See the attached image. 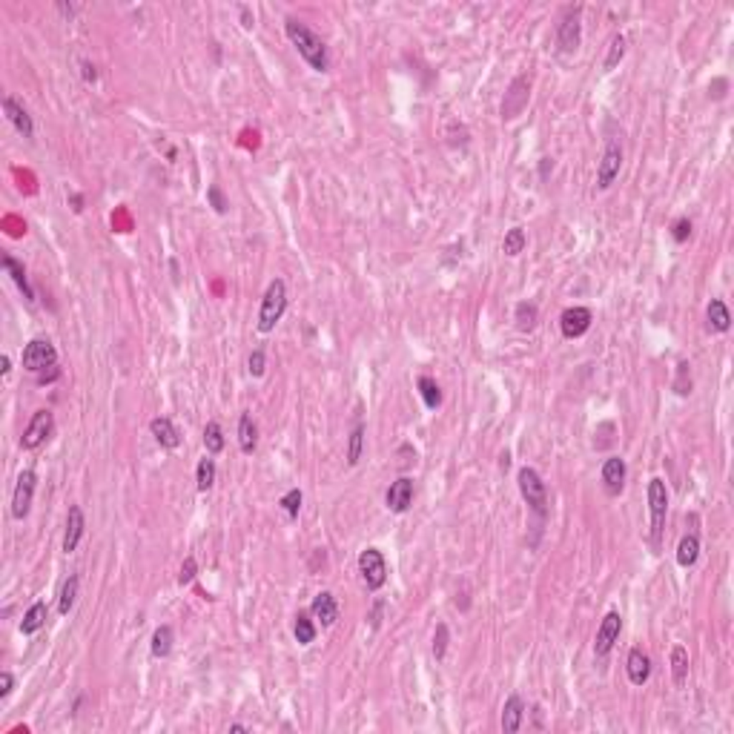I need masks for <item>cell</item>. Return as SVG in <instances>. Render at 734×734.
Masks as SVG:
<instances>
[{"label":"cell","mask_w":734,"mask_h":734,"mask_svg":"<svg viewBox=\"0 0 734 734\" xmlns=\"http://www.w3.org/2000/svg\"><path fill=\"white\" fill-rule=\"evenodd\" d=\"M623 58H625V35H620V32H617V35H611V41H608V52H605L603 69H605V72L617 69Z\"/></svg>","instance_id":"d6a6232c"},{"label":"cell","mask_w":734,"mask_h":734,"mask_svg":"<svg viewBox=\"0 0 734 734\" xmlns=\"http://www.w3.org/2000/svg\"><path fill=\"white\" fill-rule=\"evenodd\" d=\"M648 513H651V545L660 548V539L665 531V513H668V488L660 476L648 482Z\"/></svg>","instance_id":"277c9868"},{"label":"cell","mask_w":734,"mask_h":734,"mask_svg":"<svg viewBox=\"0 0 734 734\" xmlns=\"http://www.w3.org/2000/svg\"><path fill=\"white\" fill-rule=\"evenodd\" d=\"M674 393H677V396H688V393H691V364H688V361H680V364H677Z\"/></svg>","instance_id":"74e56055"},{"label":"cell","mask_w":734,"mask_h":734,"mask_svg":"<svg viewBox=\"0 0 734 734\" xmlns=\"http://www.w3.org/2000/svg\"><path fill=\"white\" fill-rule=\"evenodd\" d=\"M35 488H38V473L35 471H24L18 476L15 493H12V516L15 519H26L32 511V499H35Z\"/></svg>","instance_id":"8fae6325"},{"label":"cell","mask_w":734,"mask_h":734,"mask_svg":"<svg viewBox=\"0 0 734 734\" xmlns=\"http://www.w3.org/2000/svg\"><path fill=\"white\" fill-rule=\"evenodd\" d=\"M284 32L290 38V44L296 46V52L310 64V69L316 72H327L330 69V55H327V46L324 41L298 18H287L284 21Z\"/></svg>","instance_id":"6da1fadb"},{"label":"cell","mask_w":734,"mask_h":734,"mask_svg":"<svg viewBox=\"0 0 734 734\" xmlns=\"http://www.w3.org/2000/svg\"><path fill=\"white\" fill-rule=\"evenodd\" d=\"M196 485L201 493H207L213 485H216V462L213 459H201L198 468H196Z\"/></svg>","instance_id":"d590c367"},{"label":"cell","mask_w":734,"mask_h":734,"mask_svg":"<svg viewBox=\"0 0 734 734\" xmlns=\"http://www.w3.org/2000/svg\"><path fill=\"white\" fill-rule=\"evenodd\" d=\"M522 720H525V703H522L519 694H511V697L505 700V705H502V720H499V725H502L505 734H516V731L522 728Z\"/></svg>","instance_id":"ac0fdd59"},{"label":"cell","mask_w":734,"mask_h":734,"mask_svg":"<svg viewBox=\"0 0 734 734\" xmlns=\"http://www.w3.org/2000/svg\"><path fill=\"white\" fill-rule=\"evenodd\" d=\"M705 321H708V330L714 333H725L731 327V313L725 307L723 298H711L708 307H705Z\"/></svg>","instance_id":"7402d4cb"},{"label":"cell","mask_w":734,"mask_h":734,"mask_svg":"<svg viewBox=\"0 0 734 734\" xmlns=\"http://www.w3.org/2000/svg\"><path fill=\"white\" fill-rule=\"evenodd\" d=\"M361 448H364V422L361 416L353 422V431H350V439H347V465H358L361 459Z\"/></svg>","instance_id":"83f0119b"},{"label":"cell","mask_w":734,"mask_h":734,"mask_svg":"<svg viewBox=\"0 0 734 734\" xmlns=\"http://www.w3.org/2000/svg\"><path fill=\"white\" fill-rule=\"evenodd\" d=\"M603 488L608 496H620L625 488V459L623 456H608L603 462Z\"/></svg>","instance_id":"5bb4252c"},{"label":"cell","mask_w":734,"mask_h":734,"mask_svg":"<svg viewBox=\"0 0 734 734\" xmlns=\"http://www.w3.org/2000/svg\"><path fill=\"white\" fill-rule=\"evenodd\" d=\"M238 448H241V453H253L258 448V428L247 411L238 419Z\"/></svg>","instance_id":"d4e9b609"},{"label":"cell","mask_w":734,"mask_h":734,"mask_svg":"<svg viewBox=\"0 0 734 734\" xmlns=\"http://www.w3.org/2000/svg\"><path fill=\"white\" fill-rule=\"evenodd\" d=\"M284 310H287V284L281 278H273L261 298V307H258V321H256L258 333H273L276 324L281 321Z\"/></svg>","instance_id":"7a4b0ae2"},{"label":"cell","mask_w":734,"mask_h":734,"mask_svg":"<svg viewBox=\"0 0 734 734\" xmlns=\"http://www.w3.org/2000/svg\"><path fill=\"white\" fill-rule=\"evenodd\" d=\"M247 371H250V376H264V371H267V356H264V350H253L250 353V358H247Z\"/></svg>","instance_id":"60d3db41"},{"label":"cell","mask_w":734,"mask_h":734,"mask_svg":"<svg viewBox=\"0 0 734 734\" xmlns=\"http://www.w3.org/2000/svg\"><path fill=\"white\" fill-rule=\"evenodd\" d=\"M207 198H210V204H213V210H216L218 216H224V213L230 210V201L224 198V193H221V187H218V184H213V187H207Z\"/></svg>","instance_id":"b9f144b4"},{"label":"cell","mask_w":734,"mask_h":734,"mask_svg":"<svg viewBox=\"0 0 734 734\" xmlns=\"http://www.w3.org/2000/svg\"><path fill=\"white\" fill-rule=\"evenodd\" d=\"M204 448L207 453H221L224 451V431L218 422H207L204 428Z\"/></svg>","instance_id":"8d00e7d4"},{"label":"cell","mask_w":734,"mask_h":734,"mask_svg":"<svg viewBox=\"0 0 734 734\" xmlns=\"http://www.w3.org/2000/svg\"><path fill=\"white\" fill-rule=\"evenodd\" d=\"M58 364V350L49 338H32L24 350V367L29 373H44Z\"/></svg>","instance_id":"8992f818"},{"label":"cell","mask_w":734,"mask_h":734,"mask_svg":"<svg viewBox=\"0 0 734 734\" xmlns=\"http://www.w3.org/2000/svg\"><path fill=\"white\" fill-rule=\"evenodd\" d=\"M725 86H728V84H725V81H723V78H720V81H717V84H714V86H711V89H714V98H717V101H720V98H723V95H725V92H723V89H725Z\"/></svg>","instance_id":"681fc988"},{"label":"cell","mask_w":734,"mask_h":734,"mask_svg":"<svg viewBox=\"0 0 734 734\" xmlns=\"http://www.w3.org/2000/svg\"><path fill=\"white\" fill-rule=\"evenodd\" d=\"M382 608H385V603H376V608H373V628H379V617H382Z\"/></svg>","instance_id":"f907efd6"},{"label":"cell","mask_w":734,"mask_h":734,"mask_svg":"<svg viewBox=\"0 0 734 734\" xmlns=\"http://www.w3.org/2000/svg\"><path fill=\"white\" fill-rule=\"evenodd\" d=\"M516 482H519V493H522V499L528 502V508H531L539 519H545V516H548V488H545L542 476H539L533 468L525 465V468L519 471Z\"/></svg>","instance_id":"3957f363"},{"label":"cell","mask_w":734,"mask_h":734,"mask_svg":"<svg viewBox=\"0 0 734 734\" xmlns=\"http://www.w3.org/2000/svg\"><path fill=\"white\" fill-rule=\"evenodd\" d=\"M620 169H623V146H620V141H608L600 155V164H597V190H608L617 181Z\"/></svg>","instance_id":"9c48e42d"},{"label":"cell","mask_w":734,"mask_h":734,"mask_svg":"<svg viewBox=\"0 0 734 734\" xmlns=\"http://www.w3.org/2000/svg\"><path fill=\"white\" fill-rule=\"evenodd\" d=\"M688 236H691V221H688V218H677L674 227H671V238H674L677 244H685Z\"/></svg>","instance_id":"ee69618b"},{"label":"cell","mask_w":734,"mask_h":734,"mask_svg":"<svg viewBox=\"0 0 734 734\" xmlns=\"http://www.w3.org/2000/svg\"><path fill=\"white\" fill-rule=\"evenodd\" d=\"M513 321H516V327H519L522 333H531V330L536 327V321H539V310H536V304H533V301H522V304H516V310H513Z\"/></svg>","instance_id":"f1b7e54d"},{"label":"cell","mask_w":734,"mask_h":734,"mask_svg":"<svg viewBox=\"0 0 734 734\" xmlns=\"http://www.w3.org/2000/svg\"><path fill=\"white\" fill-rule=\"evenodd\" d=\"M580 15H583V9H580V6H571V9L563 15L560 26H557V46H560L563 55H574V52L580 49V41H583Z\"/></svg>","instance_id":"52a82bcc"},{"label":"cell","mask_w":734,"mask_h":734,"mask_svg":"<svg viewBox=\"0 0 734 734\" xmlns=\"http://www.w3.org/2000/svg\"><path fill=\"white\" fill-rule=\"evenodd\" d=\"M69 204H72L75 213H84V196H81V193H75V196L69 198Z\"/></svg>","instance_id":"c3c4849f"},{"label":"cell","mask_w":734,"mask_h":734,"mask_svg":"<svg viewBox=\"0 0 734 734\" xmlns=\"http://www.w3.org/2000/svg\"><path fill=\"white\" fill-rule=\"evenodd\" d=\"M625 671H628V680L634 685H645L648 677H651V660L643 648H631L628 651V660H625Z\"/></svg>","instance_id":"ffe728a7"},{"label":"cell","mask_w":734,"mask_h":734,"mask_svg":"<svg viewBox=\"0 0 734 734\" xmlns=\"http://www.w3.org/2000/svg\"><path fill=\"white\" fill-rule=\"evenodd\" d=\"M623 631V617L617 611H608L597 628V640H594V654L597 657H608V651L614 648V643L620 640Z\"/></svg>","instance_id":"7c38bea8"},{"label":"cell","mask_w":734,"mask_h":734,"mask_svg":"<svg viewBox=\"0 0 734 734\" xmlns=\"http://www.w3.org/2000/svg\"><path fill=\"white\" fill-rule=\"evenodd\" d=\"M46 614H49V608H46V603H32L29 605V611L24 614V620H21V634H26V637H32V634H38L44 625H46Z\"/></svg>","instance_id":"cb8c5ba5"},{"label":"cell","mask_w":734,"mask_h":734,"mask_svg":"<svg viewBox=\"0 0 734 734\" xmlns=\"http://www.w3.org/2000/svg\"><path fill=\"white\" fill-rule=\"evenodd\" d=\"M81 75H84V81H86V84H95V81H98V69H95V64L81 61Z\"/></svg>","instance_id":"bcb514c9"},{"label":"cell","mask_w":734,"mask_h":734,"mask_svg":"<svg viewBox=\"0 0 734 734\" xmlns=\"http://www.w3.org/2000/svg\"><path fill=\"white\" fill-rule=\"evenodd\" d=\"M149 433H152L155 442H158L161 448H166V451H175V448L181 445V433H178V428L172 425V419H166V416L152 419V422H149Z\"/></svg>","instance_id":"44dd1931"},{"label":"cell","mask_w":734,"mask_h":734,"mask_svg":"<svg viewBox=\"0 0 734 734\" xmlns=\"http://www.w3.org/2000/svg\"><path fill=\"white\" fill-rule=\"evenodd\" d=\"M385 502H388V511L405 513V511L413 505V479L402 476V479L391 482V488H388V493H385Z\"/></svg>","instance_id":"9a60e30c"},{"label":"cell","mask_w":734,"mask_h":734,"mask_svg":"<svg viewBox=\"0 0 734 734\" xmlns=\"http://www.w3.org/2000/svg\"><path fill=\"white\" fill-rule=\"evenodd\" d=\"M310 614H313L316 623H321L324 628H330V625L338 620V603H336V597H333L330 591H318L316 600H313V605H310Z\"/></svg>","instance_id":"e0dca14e"},{"label":"cell","mask_w":734,"mask_h":734,"mask_svg":"<svg viewBox=\"0 0 734 734\" xmlns=\"http://www.w3.org/2000/svg\"><path fill=\"white\" fill-rule=\"evenodd\" d=\"M172 640H175L172 625H158V628H155V634H152V643H149L152 657H158V660L169 657V651H172Z\"/></svg>","instance_id":"4316f807"},{"label":"cell","mask_w":734,"mask_h":734,"mask_svg":"<svg viewBox=\"0 0 734 734\" xmlns=\"http://www.w3.org/2000/svg\"><path fill=\"white\" fill-rule=\"evenodd\" d=\"M416 388H419L422 402H425L428 411H436V408L442 405V391H439V385H436L431 376H419V379H416Z\"/></svg>","instance_id":"f546056e"},{"label":"cell","mask_w":734,"mask_h":734,"mask_svg":"<svg viewBox=\"0 0 734 734\" xmlns=\"http://www.w3.org/2000/svg\"><path fill=\"white\" fill-rule=\"evenodd\" d=\"M0 371H4V376H9V371H12V367H9V356L0 358Z\"/></svg>","instance_id":"816d5d0a"},{"label":"cell","mask_w":734,"mask_h":734,"mask_svg":"<svg viewBox=\"0 0 734 734\" xmlns=\"http://www.w3.org/2000/svg\"><path fill=\"white\" fill-rule=\"evenodd\" d=\"M78 585H81L78 574H69L66 583L61 585V597H58V611H61V614H69V611H72V605H75V600H78Z\"/></svg>","instance_id":"836d02e7"},{"label":"cell","mask_w":734,"mask_h":734,"mask_svg":"<svg viewBox=\"0 0 734 734\" xmlns=\"http://www.w3.org/2000/svg\"><path fill=\"white\" fill-rule=\"evenodd\" d=\"M52 431H55V416H52V411H38V413L32 416V422L26 425L24 436H21V448H24V451H38V448L52 436Z\"/></svg>","instance_id":"30bf717a"},{"label":"cell","mask_w":734,"mask_h":734,"mask_svg":"<svg viewBox=\"0 0 734 734\" xmlns=\"http://www.w3.org/2000/svg\"><path fill=\"white\" fill-rule=\"evenodd\" d=\"M528 98H531V78H528V75H516V78L511 81L505 98H502V109H499V112H502V121L519 118V115L525 112V106H528Z\"/></svg>","instance_id":"ba28073f"},{"label":"cell","mask_w":734,"mask_h":734,"mask_svg":"<svg viewBox=\"0 0 734 734\" xmlns=\"http://www.w3.org/2000/svg\"><path fill=\"white\" fill-rule=\"evenodd\" d=\"M671 677H674V685H685L688 680V651L683 645L671 648Z\"/></svg>","instance_id":"1f68e13d"},{"label":"cell","mask_w":734,"mask_h":734,"mask_svg":"<svg viewBox=\"0 0 734 734\" xmlns=\"http://www.w3.org/2000/svg\"><path fill=\"white\" fill-rule=\"evenodd\" d=\"M4 270L12 276V281L18 284V290L24 293V298L32 304V301H35V290H32V284H29V278H26L24 264H21L18 258H12V256H4Z\"/></svg>","instance_id":"603a6c76"},{"label":"cell","mask_w":734,"mask_h":734,"mask_svg":"<svg viewBox=\"0 0 734 734\" xmlns=\"http://www.w3.org/2000/svg\"><path fill=\"white\" fill-rule=\"evenodd\" d=\"M525 244H528V236H525V230H522V227H511V230L505 233V241H502V253H505V256H511V258H516V256L525 250Z\"/></svg>","instance_id":"e575fe53"},{"label":"cell","mask_w":734,"mask_h":734,"mask_svg":"<svg viewBox=\"0 0 734 734\" xmlns=\"http://www.w3.org/2000/svg\"><path fill=\"white\" fill-rule=\"evenodd\" d=\"M358 574L371 591H379L388 583V563L379 548H364L358 554Z\"/></svg>","instance_id":"5b68a950"},{"label":"cell","mask_w":734,"mask_h":734,"mask_svg":"<svg viewBox=\"0 0 734 734\" xmlns=\"http://www.w3.org/2000/svg\"><path fill=\"white\" fill-rule=\"evenodd\" d=\"M281 511L287 513V519H296L298 516V511H301V491L298 488H290L284 496H281Z\"/></svg>","instance_id":"f35d334b"},{"label":"cell","mask_w":734,"mask_h":734,"mask_svg":"<svg viewBox=\"0 0 734 734\" xmlns=\"http://www.w3.org/2000/svg\"><path fill=\"white\" fill-rule=\"evenodd\" d=\"M293 634H296V643H298V645H310V643L316 640V623H313V617L304 614V611H298V614H296V623H293Z\"/></svg>","instance_id":"4dcf8cb0"},{"label":"cell","mask_w":734,"mask_h":734,"mask_svg":"<svg viewBox=\"0 0 734 734\" xmlns=\"http://www.w3.org/2000/svg\"><path fill=\"white\" fill-rule=\"evenodd\" d=\"M15 688V677L12 671H0V697H9Z\"/></svg>","instance_id":"f6af8a7d"},{"label":"cell","mask_w":734,"mask_h":734,"mask_svg":"<svg viewBox=\"0 0 734 734\" xmlns=\"http://www.w3.org/2000/svg\"><path fill=\"white\" fill-rule=\"evenodd\" d=\"M84 531H86L84 511H81V505H72L69 513H66V533H64V550H66V554H72V550L78 548Z\"/></svg>","instance_id":"d6986e66"},{"label":"cell","mask_w":734,"mask_h":734,"mask_svg":"<svg viewBox=\"0 0 734 734\" xmlns=\"http://www.w3.org/2000/svg\"><path fill=\"white\" fill-rule=\"evenodd\" d=\"M4 112L9 118V124L24 135V138H32L35 135V124H32V115L26 112V106L15 98V95H6L4 98Z\"/></svg>","instance_id":"2e32d148"},{"label":"cell","mask_w":734,"mask_h":734,"mask_svg":"<svg viewBox=\"0 0 734 734\" xmlns=\"http://www.w3.org/2000/svg\"><path fill=\"white\" fill-rule=\"evenodd\" d=\"M448 640H451V631H448L445 623H439V625H436V634H433V657H436V660H445V654H448Z\"/></svg>","instance_id":"ab89813d"},{"label":"cell","mask_w":734,"mask_h":734,"mask_svg":"<svg viewBox=\"0 0 734 734\" xmlns=\"http://www.w3.org/2000/svg\"><path fill=\"white\" fill-rule=\"evenodd\" d=\"M238 12H241V26H244V29H253V26H256V18H253V12H250L247 6H238Z\"/></svg>","instance_id":"7dc6e473"},{"label":"cell","mask_w":734,"mask_h":734,"mask_svg":"<svg viewBox=\"0 0 734 734\" xmlns=\"http://www.w3.org/2000/svg\"><path fill=\"white\" fill-rule=\"evenodd\" d=\"M697 557H700V536L697 533H685L680 539V545H677V563L683 568H691L697 563Z\"/></svg>","instance_id":"484cf974"},{"label":"cell","mask_w":734,"mask_h":734,"mask_svg":"<svg viewBox=\"0 0 734 734\" xmlns=\"http://www.w3.org/2000/svg\"><path fill=\"white\" fill-rule=\"evenodd\" d=\"M196 574H198V563H196V557H187V560H184V565H181L178 583H181V585H190V583L196 580Z\"/></svg>","instance_id":"7bdbcfd3"},{"label":"cell","mask_w":734,"mask_h":734,"mask_svg":"<svg viewBox=\"0 0 734 734\" xmlns=\"http://www.w3.org/2000/svg\"><path fill=\"white\" fill-rule=\"evenodd\" d=\"M591 321H594V316L588 307H568L560 316V330L565 338H580L591 330Z\"/></svg>","instance_id":"4fadbf2b"}]
</instances>
